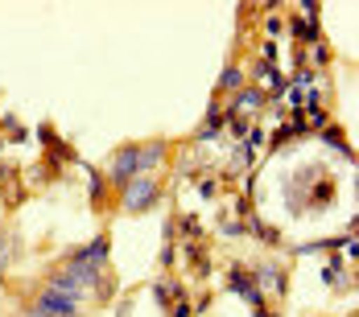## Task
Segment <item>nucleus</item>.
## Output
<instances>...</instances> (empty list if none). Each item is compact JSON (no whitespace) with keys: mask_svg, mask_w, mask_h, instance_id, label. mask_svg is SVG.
<instances>
[{"mask_svg":"<svg viewBox=\"0 0 359 317\" xmlns=\"http://www.w3.org/2000/svg\"><path fill=\"white\" fill-rule=\"evenodd\" d=\"M157 198H161V181H157V177L137 174L124 190H120V211L124 214H144V211L157 206Z\"/></svg>","mask_w":359,"mask_h":317,"instance_id":"obj_1","label":"nucleus"},{"mask_svg":"<svg viewBox=\"0 0 359 317\" xmlns=\"http://www.w3.org/2000/svg\"><path fill=\"white\" fill-rule=\"evenodd\" d=\"M29 305H34L41 317H83V314H79V305H83V301L62 297V293H54V288H46V284L29 297Z\"/></svg>","mask_w":359,"mask_h":317,"instance_id":"obj_2","label":"nucleus"},{"mask_svg":"<svg viewBox=\"0 0 359 317\" xmlns=\"http://www.w3.org/2000/svg\"><path fill=\"white\" fill-rule=\"evenodd\" d=\"M108 190H124L133 177H137V144H120L116 153H111V161H108Z\"/></svg>","mask_w":359,"mask_h":317,"instance_id":"obj_3","label":"nucleus"},{"mask_svg":"<svg viewBox=\"0 0 359 317\" xmlns=\"http://www.w3.org/2000/svg\"><path fill=\"white\" fill-rule=\"evenodd\" d=\"M227 293H236L244 305H252V314H260V309H264V288L252 281V272H248V268H240V264L227 272Z\"/></svg>","mask_w":359,"mask_h":317,"instance_id":"obj_4","label":"nucleus"},{"mask_svg":"<svg viewBox=\"0 0 359 317\" xmlns=\"http://www.w3.org/2000/svg\"><path fill=\"white\" fill-rule=\"evenodd\" d=\"M108 255H111V235H108V231H100L91 244L74 247L62 264H91V268H108Z\"/></svg>","mask_w":359,"mask_h":317,"instance_id":"obj_5","label":"nucleus"},{"mask_svg":"<svg viewBox=\"0 0 359 317\" xmlns=\"http://www.w3.org/2000/svg\"><path fill=\"white\" fill-rule=\"evenodd\" d=\"M165 161H170V141H141L137 144V174L144 177H157V169H165Z\"/></svg>","mask_w":359,"mask_h":317,"instance_id":"obj_6","label":"nucleus"},{"mask_svg":"<svg viewBox=\"0 0 359 317\" xmlns=\"http://www.w3.org/2000/svg\"><path fill=\"white\" fill-rule=\"evenodd\" d=\"M252 281L260 284V288H273L277 297H285L289 293V276H285L281 264H256V268H252Z\"/></svg>","mask_w":359,"mask_h":317,"instance_id":"obj_7","label":"nucleus"},{"mask_svg":"<svg viewBox=\"0 0 359 317\" xmlns=\"http://www.w3.org/2000/svg\"><path fill=\"white\" fill-rule=\"evenodd\" d=\"M269 104V95H264V87H244V91H236V99H231V115H244V111H260V107Z\"/></svg>","mask_w":359,"mask_h":317,"instance_id":"obj_8","label":"nucleus"},{"mask_svg":"<svg viewBox=\"0 0 359 317\" xmlns=\"http://www.w3.org/2000/svg\"><path fill=\"white\" fill-rule=\"evenodd\" d=\"M83 177H87V202L95 211H104V202H108V177L100 174V169H91V165H83Z\"/></svg>","mask_w":359,"mask_h":317,"instance_id":"obj_9","label":"nucleus"},{"mask_svg":"<svg viewBox=\"0 0 359 317\" xmlns=\"http://www.w3.org/2000/svg\"><path fill=\"white\" fill-rule=\"evenodd\" d=\"M244 87H248V71H244L240 62H227V66L219 71V91H231V95H236V91H244Z\"/></svg>","mask_w":359,"mask_h":317,"instance_id":"obj_10","label":"nucleus"},{"mask_svg":"<svg viewBox=\"0 0 359 317\" xmlns=\"http://www.w3.org/2000/svg\"><path fill=\"white\" fill-rule=\"evenodd\" d=\"M318 141L330 144V148H339V157H347V161L355 165V148L347 144V136H343V128H339V124H326L323 132H318Z\"/></svg>","mask_w":359,"mask_h":317,"instance_id":"obj_11","label":"nucleus"},{"mask_svg":"<svg viewBox=\"0 0 359 317\" xmlns=\"http://www.w3.org/2000/svg\"><path fill=\"white\" fill-rule=\"evenodd\" d=\"M285 29L297 37V41H306V45L318 41V21H310V17H285Z\"/></svg>","mask_w":359,"mask_h":317,"instance_id":"obj_12","label":"nucleus"},{"mask_svg":"<svg viewBox=\"0 0 359 317\" xmlns=\"http://www.w3.org/2000/svg\"><path fill=\"white\" fill-rule=\"evenodd\" d=\"M203 128H207V132H223V128H227V107H219V104H211L207 107V120H203Z\"/></svg>","mask_w":359,"mask_h":317,"instance_id":"obj_13","label":"nucleus"},{"mask_svg":"<svg viewBox=\"0 0 359 317\" xmlns=\"http://www.w3.org/2000/svg\"><path fill=\"white\" fill-rule=\"evenodd\" d=\"M46 161H50V165H67V161H79V157H74V148L67 141H54L50 153H46Z\"/></svg>","mask_w":359,"mask_h":317,"instance_id":"obj_14","label":"nucleus"},{"mask_svg":"<svg viewBox=\"0 0 359 317\" xmlns=\"http://www.w3.org/2000/svg\"><path fill=\"white\" fill-rule=\"evenodd\" d=\"M227 128H231V136H240V141H244V136L252 132V120H248V115H231V111H227Z\"/></svg>","mask_w":359,"mask_h":317,"instance_id":"obj_15","label":"nucleus"},{"mask_svg":"<svg viewBox=\"0 0 359 317\" xmlns=\"http://www.w3.org/2000/svg\"><path fill=\"white\" fill-rule=\"evenodd\" d=\"M174 223H178V231L186 235V239H190V244H194V239L203 235V227H198V218H190V214H182V218H174Z\"/></svg>","mask_w":359,"mask_h":317,"instance_id":"obj_16","label":"nucleus"},{"mask_svg":"<svg viewBox=\"0 0 359 317\" xmlns=\"http://www.w3.org/2000/svg\"><path fill=\"white\" fill-rule=\"evenodd\" d=\"M165 314H170V317H194V305H190V297H182V301H174Z\"/></svg>","mask_w":359,"mask_h":317,"instance_id":"obj_17","label":"nucleus"},{"mask_svg":"<svg viewBox=\"0 0 359 317\" xmlns=\"http://www.w3.org/2000/svg\"><path fill=\"white\" fill-rule=\"evenodd\" d=\"M323 276H326L330 284H343V260H339V255H334V260L326 264V272H323Z\"/></svg>","mask_w":359,"mask_h":317,"instance_id":"obj_18","label":"nucleus"},{"mask_svg":"<svg viewBox=\"0 0 359 317\" xmlns=\"http://www.w3.org/2000/svg\"><path fill=\"white\" fill-rule=\"evenodd\" d=\"M157 260H161V268H174V264H178V244H165Z\"/></svg>","mask_w":359,"mask_h":317,"instance_id":"obj_19","label":"nucleus"},{"mask_svg":"<svg viewBox=\"0 0 359 317\" xmlns=\"http://www.w3.org/2000/svg\"><path fill=\"white\" fill-rule=\"evenodd\" d=\"M277 54H281V50H277V41H264V45H260V62H264V66H273V62H277Z\"/></svg>","mask_w":359,"mask_h":317,"instance_id":"obj_20","label":"nucleus"},{"mask_svg":"<svg viewBox=\"0 0 359 317\" xmlns=\"http://www.w3.org/2000/svg\"><path fill=\"white\" fill-rule=\"evenodd\" d=\"M37 141H41V144H46V148H50V144L58 141V132H54L50 124H41V128H37Z\"/></svg>","mask_w":359,"mask_h":317,"instance_id":"obj_21","label":"nucleus"},{"mask_svg":"<svg viewBox=\"0 0 359 317\" xmlns=\"http://www.w3.org/2000/svg\"><path fill=\"white\" fill-rule=\"evenodd\" d=\"M281 29H285V21H281V17H269V21H264V34H269V37H277Z\"/></svg>","mask_w":359,"mask_h":317,"instance_id":"obj_22","label":"nucleus"},{"mask_svg":"<svg viewBox=\"0 0 359 317\" xmlns=\"http://www.w3.org/2000/svg\"><path fill=\"white\" fill-rule=\"evenodd\" d=\"M198 194H203V198H215V177H203V181H198Z\"/></svg>","mask_w":359,"mask_h":317,"instance_id":"obj_23","label":"nucleus"},{"mask_svg":"<svg viewBox=\"0 0 359 317\" xmlns=\"http://www.w3.org/2000/svg\"><path fill=\"white\" fill-rule=\"evenodd\" d=\"M29 141V132H25V128H13V132H8V144H25Z\"/></svg>","mask_w":359,"mask_h":317,"instance_id":"obj_24","label":"nucleus"},{"mask_svg":"<svg viewBox=\"0 0 359 317\" xmlns=\"http://www.w3.org/2000/svg\"><path fill=\"white\" fill-rule=\"evenodd\" d=\"M116 317H133V301H120L116 305Z\"/></svg>","mask_w":359,"mask_h":317,"instance_id":"obj_25","label":"nucleus"},{"mask_svg":"<svg viewBox=\"0 0 359 317\" xmlns=\"http://www.w3.org/2000/svg\"><path fill=\"white\" fill-rule=\"evenodd\" d=\"M252 317H281V314H273V309H260V314H252Z\"/></svg>","mask_w":359,"mask_h":317,"instance_id":"obj_26","label":"nucleus"},{"mask_svg":"<svg viewBox=\"0 0 359 317\" xmlns=\"http://www.w3.org/2000/svg\"><path fill=\"white\" fill-rule=\"evenodd\" d=\"M4 268H8V264H4V260H0V284H4Z\"/></svg>","mask_w":359,"mask_h":317,"instance_id":"obj_27","label":"nucleus"}]
</instances>
